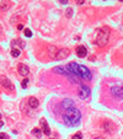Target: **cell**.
Segmentation results:
<instances>
[{
	"mask_svg": "<svg viewBox=\"0 0 123 139\" xmlns=\"http://www.w3.org/2000/svg\"><path fill=\"white\" fill-rule=\"evenodd\" d=\"M32 134L36 135L37 138H41V135H42L41 129H38V128H35V129H32Z\"/></svg>",
	"mask_w": 123,
	"mask_h": 139,
	"instance_id": "obj_18",
	"label": "cell"
},
{
	"mask_svg": "<svg viewBox=\"0 0 123 139\" xmlns=\"http://www.w3.org/2000/svg\"><path fill=\"white\" fill-rule=\"evenodd\" d=\"M25 36L26 37H32V32H31V30H28V28H25Z\"/></svg>",
	"mask_w": 123,
	"mask_h": 139,
	"instance_id": "obj_20",
	"label": "cell"
},
{
	"mask_svg": "<svg viewBox=\"0 0 123 139\" xmlns=\"http://www.w3.org/2000/svg\"><path fill=\"white\" fill-rule=\"evenodd\" d=\"M76 54H78L79 58L86 57V56H87V49H86V47H85V46H79V47H76Z\"/></svg>",
	"mask_w": 123,
	"mask_h": 139,
	"instance_id": "obj_8",
	"label": "cell"
},
{
	"mask_svg": "<svg viewBox=\"0 0 123 139\" xmlns=\"http://www.w3.org/2000/svg\"><path fill=\"white\" fill-rule=\"evenodd\" d=\"M27 84H28V79H25V80H22V83H21V86L24 89H26L27 87Z\"/></svg>",
	"mask_w": 123,
	"mask_h": 139,
	"instance_id": "obj_21",
	"label": "cell"
},
{
	"mask_svg": "<svg viewBox=\"0 0 123 139\" xmlns=\"http://www.w3.org/2000/svg\"><path fill=\"white\" fill-rule=\"evenodd\" d=\"M108 38H110V30H108V27H103V28L99 30V36L96 38L95 43L99 47H103L107 44Z\"/></svg>",
	"mask_w": 123,
	"mask_h": 139,
	"instance_id": "obj_3",
	"label": "cell"
},
{
	"mask_svg": "<svg viewBox=\"0 0 123 139\" xmlns=\"http://www.w3.org/2000/svg\"><path fill=\"white\" fill-rule=\"evenodd\" d=\"M59 1H60V4H67L68 0H59Z\"/></svg>",
	"mask_w": 123,
	"mask_h": 139,
	"instance_id": "obj_26",
	"label": "cell"
},
{
	"mask_svg": "<svg viewBox=\"0 0 123 139\" xmlns=\"http://www.w3.org/2000/svg\"><path fill=\"white\" fill-rule=\"evenodd\" d=\"M78 4H79V5H81V4H84V1H83V0H79Z\"/></svg>",
	"mask_w": 123,
	"mask_h": 139,
	"instance_id": "obj_28",
	"label": "cell"
},
{
	"mask_svg": "<svg viewBox=\"0 0 123 139\" xmlns=\"http://www.w3.org/2000/svg\"><path fill=\"white\" fill-rule=\"evenodd\" d=\"M53 70H54V73H58V74H62V75H65L67 78H69V80H70L71 83H78V80L74 78L73 75L70 73H69L67 69H64L63 67H56L54 69H53Z\"/></svg>",
	"mask_w": 123,
	"mask_h": 139,
	"instance_id": "obj_5",
	"label": "cell"
},
{
	"mask_svg": "<svg viewBox=\"0 0 123 139\" xmlns=\"http://www.w3.org/2000/svg\"><path fill=\"white\" fill-rule=\"evenodd\" d=\"M0 8H1V9H9V4H0Z\"/></svg>",
	"mask_w": 123,
	"mask_h": 139,
	"instance_id": "obj_24",
	"label": "cell"
},
{
	"mask_svg": "<svg viewBox=\"0 0 123 139\" xmlns=\"http://www.w3.org/2000/svg\"><path fill=\"white\" fill-rule=\"evenodd\" d=\"M102 128L106 131V132H108V133H112L115 131V124L112 123V122H110V121H106L105 123L102 124Z\"/></svg>",
	"mask_w": 123,
	"mask_h": 139,
	"instance_id": "obj_11",
	"label": "cell"
},
{
	"mask_svg": "<svg viewBox=\"0 0 123 139\" xmlns=\"http://www.w3.org/2000/svg\"><path fill=\"white\" fill-rule=\"evenodd\" d=\"M0 84L3 85L4 87H8L9 90H14V85L10 83V80L8 78H5V76H0Z\"/></svg>",
	"mask_w": 123,
	"mask_h": 139,
	"instance_id": "obj_7",
	"label": "cell"
},
{
	"mask_svg": "<svg viewBox=\"0 0 123 139\" xmlns=\"http://www.w3.org/2000/svg\"><path fill=\"white\" fill-rule=\"evenodd\" d=\"M69 56V51L68 49H58V54L56 59H64Z\"/></svg>",
	"mask_w": 123,
	"mask_h": 139,
	"instance_id": "obj_12",
	"label": "cell"
},
{
	"mask_svg": "<svg viewBox=\"0 0 123 139\" xmlns=\"http://www.w3.org/2000/svg\"><path fill=\"white\" fill-rule=\"evenodd\" d=\"M17 70H19V73H20L22 76H26V75H27V74L30 73L28 67H27V65H25V64H22V63L17 65Z\"/></svg>",
	"mask_w": 123,
	"mask_h": 139,
	"instance_id": "obj_9",
	"label": "cell"
},
{
	"mask_svg": "<svg viewBox=\"0 0 123 139\" xmlns=\"http://www.w3.org/2000/svg\"><path fill=\"white\" fill-rule=\"evenodd\" d=\"M65 69L71 74V75H75L80 79H84V80H91L92 79L91 70H90L87 67L80 65L78 63H69L65 67Z\"/></svg>",
	"mask_w": 123,
	"mask_h": 139,
	"instance_id": "obj_1",
	"label": "cell"
},
{
	"mask_svg": "<svg viewBox=\"0 0 123 139\" xmlns=\"http://www.w3.org/2000/svg\"><path fill=\"white\" fill-rule=\"evenodd\" d=\"M28 105H30L31 108H37L38 105H40V102H38V100H37L36 97H30L28 99Z\"/></svg>",
	"mask_w": 123,
	"mask_h": 139,
	"instance_id": "obj_15",
	"label": "cell"
},
{
	"mask_svg": "<svg viewBox=\"0 0 123 139\" xmlns=\"http://www.w3.org/2000/svg\"><path fill=\"white\" fill-rule=\"evenodd\" d=\"M111 92L118 100H123V86H112L111 87Z\"/></svg>",
	"mask_w": 123,
	"mask_h": 139,
	"instance_id": "obj_6",
	"label": "cell"
},
{
	"mask_svg": "<svg viewBox=\"0 0 123 139\" xmlns=\"http://www.w3.org/2000/svg\"><path fill=\"white\" fill-rule=\"evenodd\" d=\"M71 139H83V134L80 132H78L76 134H74L73 137H71Z\"/></svg>",
	"mask_w": 123,
	"mask_h": 139,
	"instance_id": "obj_19",
	"label": "cell"
},
{
	"mask_svg": "<svg viewBox=\"0 0 123 139\" xmlns=\"http://www.w3.org/2000/svg\"><path fill=\"white\" fill-rule=\"evenodd\" d=\"M16 44H19L20 48H25V43H24V42L21 41V40H19V38H17V40H15V41L12 42V47H15Z\"/></svg>",
	"mask_w": 123,
	"mask_h": 139,
	"instance_id": "obj_17",
	"label": "cell"
},
{
	"mask_svg": "<svg viewBox=\"0 0 123 139\" xmlns=\"http://www.w3.org/2000/svg\"><path fill=\"white\" fill-rule=\"evenodd\" d=\"M90 94H91V90H90L89 86H86V85L84 84H80V87H79V91H78V96L81 100H86Z\"/></svg>",
	"mask_w": 123,
	"mask_h": 139,
	"instance_id": "obj_4",
	"label": "cell"
},
{
	"mask_svg": "<svg viewBox=\"0 0 123 139\" xmlns=\"http://www.w3.org/2000/svg\"><path fill=\"white\" fill-rule=\"evenodd\" d=\"M17 28H19V30H24V26H22V25H19Z\"/></svg>",
	"mask_w": 123,
	"mask_h": 139,
	"instance_id": "obj_27",
	"label": "cell"
},
{
	"mask_svg": "<svg viewBox=\"0 0 123 139\" xmlns=\"http://www.w3.org/2000/svg\"><path fill=\"white\" fill-rule=\"evenodd\" d=\"M91 139H103L102 137H99V135H96V137H92Z\"/></svg>",
	"mask_w": 123,
	"mask_h": 139,
	"instance_id": "obj_25",
	"label": "cell"
},
{
	"mask_svg": "<svg viewBox=\"0 0 123 139\" xmlns=\"http://www.w3.org/2000/svg\"><path fill=\"white\" fill-rule=\"evenodd\" d=\"M20 53H21V51H20V48H16V47H12V49H11V56L12 57H19L20 56Z\"/></svg>",
	"mask_w": 123,
	"mask_h": 139,
	"instance_id": "obj_16",
	"label": "cell"
},
{
	"mask_svg": "<svg viewBox=\"0 0 123 139\" xmlns=\"http://www.w3.org/2000/svg\"><path fill=\"white\" fill-rule=\"evenodd\" d=\"M40 122H41V126H42V131H43V133H44L46 135H51V129H49V126H48L47 121L44 118H42Z\"/></svg>",
	"mask_w": 123,
	"mask_h": 139,
	"instance_id": "obj_10",
	"label": "cell"
},
{
	"mask_svg": "<svg viewBox=\"0 0 123 139\" xmlns=\"http://www.w3.org/2000/svg\"><path fill=\"white\" fill-rule=\"evenodd\" d=\"M57 54H58V49L56 47H49V51H48V56H49L51 59H56L57 58Z\"/></svg>",
	"mask_w": 123,
	"mask_h": 139,
	"instance_id": "obj_14",
	"label": "cell"
},
{
	"mask_svg": "<svg viewBox=\"0 0 123 139\" xmlns=\"http://www.w3.org/2000/svg\"><path fill=\"white\" fill-rule=\"evenodd\" d=\"M60 106H62V107L64 108V111H65V110H68V108H70V107H73V106H74V102H73V101H71V100H69V99H67V100H64V101H63V102L60 103Z\"/></svg>",
	"mask_w": 123,
	"mask_h": 139,
	"instance_id": "obj_13",
	"label": "cell"
},
{
	"mask_svg": "<svg viewBox=\"0 0 123 139\" xmlns=\"http://www.w3.org/2000/svg\"><path fill=\"white\" fill-rule=\"evenodd\" d=\"M1 126H3V122H1V121H0V127H1Z\"/></svg>",
	"mask_w": 123,
	"mask_h": 139,
	"instance_id": "obj_29",
	"label": "cell"
},
{
	"mask_svg": "<svg viewBox=\"0 0 123 139\" xmlns=\"http://www.w3.org/2000/svg\"><path fill=\"white\" fill-rule=\"evenodd\" d=\"M0 139H9V135L5 133H0Z\"/></svg>",
	"mask_w": 123,
	"mask_h": 139,
	"instance_id": "obj_23",
	"label": "cell"
},
{
	"mask_svg": "<svg viewBox=\"0 0 123 139\" xmlns=\"http://www.w3.org/2000/svg\"><path fill=\"white\" fill-rule=\"evenodd\" d=\"M71 15H73V9L71 8H68L67 9V16H68V17H71Z\"/></svg>",
	"mask_w": 123,
	"mask_h": 139,
	"instance_id": "obj_22",
	"label": "cell"
},
{
	"mask_svg": "<svg viewBox=\"0 0 123 139\" xmlns=\"http://www.w3.org/2000/svg\"><path fill=\"white\" fill-rule=\"evenodd\" d=\"M0 118H1V115H0Z\"/></svg>",
	"mask_w": 123,
	"mask_h": 139,
	"instance_id": "obj_30",
	"label": "cell"
},
{
	"mask_svg": "<svg viewBox=\"0 0 123 139\" xmlns=\"http://www.w3.org/2000/svg\"><path fill=\"white\" fill-rule=\"evenodd\" d=\"M80 119H81V113H80V111L75 107V106H73V107L64 111L63 121L67 126H69V127L76 126V124H79Z\"/></svg>",
	"mask_w": 123,
	"mask_h": 139,
	"instance_id": "obj_2",
	"label": "cell"
}]
</instances>
